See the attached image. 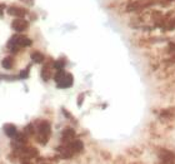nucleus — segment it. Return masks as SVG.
I'll use <instances>...</instances> for the list:
<instances>
[{"label":"nucleus","instance_id":"nucleus-3","mask_svg":"<svg viewBox=\"0 0 175 164\" xmlns=\"http://www.w3.org/2000/svg\"><path fill=\"white\" fill-rule=\"evenodd\" d=\"M39 132L43 137L48 138L50 135V124L48 122H42L40 125H39Z\"/></svg>","mask_w":175,"mask_h":164},{"label":"nucleus","instance_id":"nucleus-4","mask_svg":"<svg viewBox=\"0 0 175 164\" xmlns=\"http://www.w3.org/2000/svg\"><path fill=\"white\" fill-rule=\"evenodd\" d=\"M8 14L11 16H18V18H23L25 15V10L20 9V8H16V6H10L8 9Z\"/></svg>","mask_w":175,"mask_h":164},{"label":"nucleus","instance_id":"nucleus-2","mask_svg":"<svg viewBox=\"0 0 175 164\" xmlns=\"http://www.w3.org/2000/svg\"><path fill=\"white\" fill-rule=\"evenodd\" d=\"M56 83H58V86L59 88H69L73 84V75L69 74V73H65L64 77Z\"/></svg>","mask_w":175,"mask_h":164},{"label":"nucleus","instance_id":"nucleus-15","mask_svg":"<svg viewBox=\"0 0 175 164\" xmlns=\"http://www.w3.org/2000/svg\"><path fill=\"white\" fill-rule=\"evenodd\" d=\"M25 130H26V133H28V134H33V133H34V128H33V125H31V124H29V125L26 126V128H25Z\"/></svg>","mask_w":175,"mask_h":164},{"label":"nucleus","instance_id":"nucleus-5","mask_svg":"<svg viewBox=\"0 0 175 164\" xmlns=\"http://www.w3.org/2000/svg\"><path fill=\"white\" fill-rule=\"evenodd\" d=\"M159 157L164 162H173V160H175V154L171 153V152H169V150H161L159 153Z\"/></svg>","mask_w":175,"mask_h":164},{"label":"nucleus","instance_id":"nucleus-6","mask_svg":"<svg viewBox=\"0 0 175 164\" xmlns=\"http://www.w3.org/2000/svg\"><path fill=\"white\" fill-rule=\"evenodd\" d=\"M69 148L73 150V152H82L83 148H84V144L82 140H74L69 144Z\"/></svg>","mask_w":175,"mask_h":164},{"label":"nucleus","instance_id":"nucleus-13","mask_svg":"<svg viewBox=\"0 0 175 164\" xmlns=\"http://www.w3.org/2000/svg\"><path fill=\"white\" fill-rule=\"evenodd\" d=\"M64 65H65V62L62 59V60H56L55 63H54V68L55 69H58V70H60V69H63L64 68Z\"/></svg>","mask_w":175,"mask_h":164},{"label":"nucleus","instance_id":"nucleus-12","mask_svg":"<svg viewBox=\"0 0 175 164\" xmlns=\"http://www.w3.org/2000/svg\"><path fill=\"white\" fill-rule=\"evenodd\" d=\"M42 75H43V79H44V80H48V79L50 78V71L48 70V65L43 68V70H42Z\"/></svg>","mask_w":175,"mask_h":164},{"label":"nucleus","instance_id":"nucleus-8","mask_svg":"<svg viewBox=\"0 0 175 164\" xmlns=\"http://www.w3.org/2000/svg\"><path fill=\"white\" fill-rule=\"evenodd\" d=\"M31 59H33L34 63H42L44 60V55H43L40 51H35V53H33Z\"/></svg>","mask_w":175,"mask_h":164},{"label":"nucleus","instance_id":"nucleus-16","mask_svg":"<svg viewBox=\"0 0 175 164\" xmlns=\"http://www.w3.org/2000/svg\"><path fill=\"white\" fill-rule=\"evenodd\" d=\"M80 98H79V100H78V104H79V105H82V103H83V98H84V95L82 94V95H79Z\"/></svg>","mask_w":175,"mask_h":164},{"label":"nucleus","instance_id":"nucleus-7","mask_svg":"<svg viewBox=\"0 0 175 164\" xmlns=\"http://www.w3.org/2000/svg\"><path fill=\"white\" fill-rule=\"evenodd\" d=\"M4 132H5V134H6L8 137H11V138H14L15 134L18 133V132H16V128H15L13 124H5V125H4Z\"/></svg>","mask_w":175,"mask_h":164},{"label":"nucleus","instance_id":"nucleus-1","mask_svg":"<svg viewBox=\"0 0 175 164\" xmlns=\"http://www.w3.org/2000/svg\"><path fill=\"white\" fill-rule=\"evenodd\" d=\"M11 26L15 31H24L26 28H28V22L25 19H23V18H16L15 20H13L11 23Z\"/></svg>","mask_w":175,"mask_h":164},{"label":"nucleus","instance_id":"nucleus-10","mask_svg":"<svg viewBox=\"0 0 175 164\" xmlns=\"http://www.w3.org/2000/svg\"><path fill=\"white\" fill-rule=\"evenodd\" d=\"M74 135H75V132H74V129H65L64 132H63V138L66 140V139H71V138H74Z\"/></svg>","mask_w":175,"mask_h":164},{"label":"nucleus","instance_id":"nucleus-9","mask_svg":"<svg viewBox=\"0 0 175 164\" xmlns=\"http://www.w3.org/2000/svg\"><path fill=\"white\" fill-rule=\"evenodd\" d=\"M2 65H3V68H4V69H11V68H13V60H11V58H10V57H8V58L3 59Z\"/></svg>","mask_w":175,"mask_h":164},{"label":"nucleus","instance_id":"nucleus-14","mask_svg":"<svg viewBox=\"0 0 175 164\" xmlns=\"http://www.w3.org/2000/svg\"><path fill=\"white\" fill-rule=\"evenodd\" d=\"M29 75V68H26L25 70L20 71V74H19V78H22V79H26Z\"/></svg>","mask_w":175,"mask_h":164},{"label":"nucleus","instance_id":"nucleus-11","mask_svg":"<svg viewBox=\"0 0 175 164\" xmlns=\"http://www.w3.org/2000/svg\"><path fill=\"white\" fill-rule=\"evenodd\" d=\"M15 139H16V142L22 143V144H25L26 140H28V138L25 137V134H19V133L15 134Z\"/></svg>","mask_w":175,"mask_h":164}]
</instances>
